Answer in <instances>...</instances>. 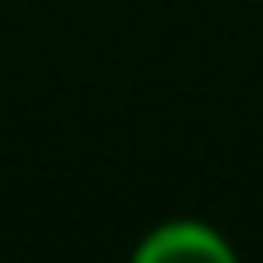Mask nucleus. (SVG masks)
<instances>
[{"label": "nucleus", "instance_id": "f257e3e1", "mask_svg": "<svg viewBox=\"0 0 263 263\" xmlns=\"http://www.w3.org/2000/svg\"><path fill=\"white\" fill-rule=\"evenodd\" d=\"M137 263H234V244L219 234V224L195 215H176V219H161L151 224L146 234L137 239L132 249Z\"/></svg>", "mask_w": 263, "mask_h": 263}]
</instances>
